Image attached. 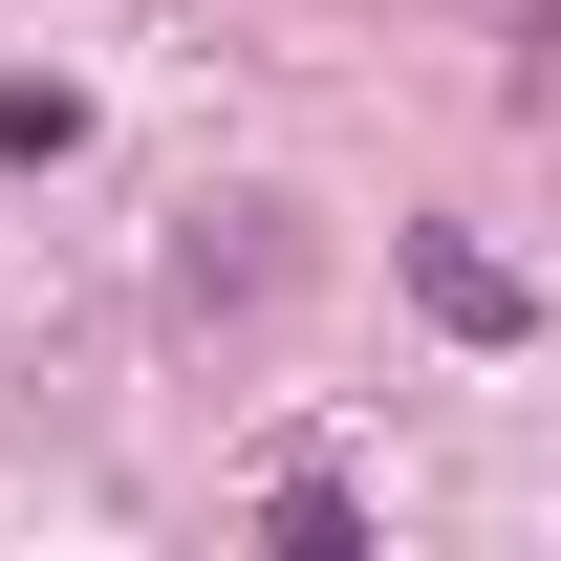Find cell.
I'll return each mask as SVG.
<instances>
[{"label":"cell","instance_id":"1","mask_svg":"<svg viewBox=\"0 0 561 561\" xmlns=\"http://www.w3.org/2000/svg\"><path fill=\"white\" fill-rule=\"evenodd\" d=\"M389 260H411V302H432V324H454V346H518V324H540V280H518V260H476L454 216H411Z\"/></svg>","mask_w":561,"mask_h":561},{"label":"cell","instance_id":"2","mask_svg":"<svg viewBox=\"0 0 561 561\" xmlns=\"http://www.w3.org/2000/svg\"><path fill=\"white\" fill-rule=\"evenodd\" d=\"M260 540H280V561H346V540H367V496H346V476H280V496H260Z\"/></svg>","mask_w":561,"mask_h":561},{"label":"cell","instance_id":"3","mask_svg":"<svg viewBox=\"0 0 561 561\" xmlns=\"http://www.w3.org/2000/svg\"><path fill=\"white\" fill-rule=\"evenodd\" d=\"M173 280H195V302H280V216L238 195V238H195V260H173Z\"/></svg>","mask_w":561,"mask_h":561},{"label":"cell","instance_id":"4","mask_svg":"<svg viewBox=\"0 0 561 561\" xmlns=\"http://www.w3.org/2000/svg\"><path fill=\"white\" fill-rule=\"evenodd\" d=\"M496 22H518V0H496Z\"/></svg>","mask_w":561,"mask_h":561}]
</instances>
